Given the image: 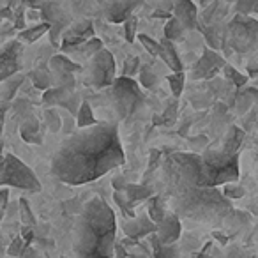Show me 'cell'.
Segmentation results:
<instances>
[{
    "instance_id": "cell-1",
    "label": "cell",
    "mask_w": 258,
    "mask_h": 258,
    "mask_svg": "<svg viewBox=\"0 0 258 258\" xmlns=\"http://www.w3.org/2000/svg\"><path fill=\"white\" fill-rule=\"evenodd\" d=\"M125 163L118 127L99 122L66 137L51 159V173L60 182L82 186L101 179Z\"/></svg>"
},
{
    "instance_id": "cell-2",
    "label": "cell",
    "mask_w": 258,
    "mask_h": 258,
    "mask_svg": "<svg viewBox=\"0 0 258 258\" xmlns=\"http://www.w3.org/2000/svg\"><path fill=\"white\" fill-rule=\"evenodd\" d=\"M163 182L172 195V207L177 216L197 223H205L211 226H219V230L228 223L237 209L218 187H197L184 180L172 159L163 161Z\"/></svg>"
},
{
    "instance_id": "cell-3",
    "label": "cell",
    "mask_w": 258,
    "mask_h": 258,
    "mask_svg": "<svg viewBox=\"0 0 258 258\" xmlns=\"http://www.w3.org/2000/svg\"><path fill=\"white\" fill-rule=\"evenodd\" d=\"M117 246V218L104 198L94 197L80 212L73 249L78 258H113Z\"/></svg>"
},
{
    "instance_id": "cell-4",
    "label": "cell",
    "mask_w": 258,
    "mask_h": 258,
    "mask_svg": "<svg viewBox=\"0 0 258 258\" xmlns=\"http://www.w3.org/2000/svg\"><path fill=\"white\" fill-rule=\"evenodd\" d=\"M200 156L204 163V187L226 186V184H235L239 180V154L228 156L219 147H209Z\"/></svg>"
},
{
    "instance_id": "cell-5",
    "label": "cell",
    "mask_w": 258,
    "mask_h": 258,
    "mask_svg": "<svg viewBox=\"0 0 258 258\" xmlns=\"http://www.w3.org/2000/svg\"><path fill=\"white\" fill-rule=\"evenodd\" d=\"M225 43L228 44V51L247 53L254 50L258 46V20L253 16L235 15L226 25Z\"/></svg>"
},
{
    "instance_id": "cell-6",
    "label": "cell",
    "mask_w": 258,
    "mask_h": 258,
    "mask_svg": "<svg viewBox=\"0 0 258 258\" xmlns=\"http://www.w3.org/2000/svg\"><path fill=\"white\" fill-rule=\"evenodd\" d=\"M0 184L2 187H15V189H22L27 193H39L41 191V182L34 170L13 154H4Z\"/></svg>"
},
{
    "instance_id": "cell-7",
    "label": "cell",
    "mask_w": 258,
    "mask_h": 258,
    "mask_svg": "<svg viewBox=\"0 0 258 258\" xmlns=\"http://www.w3.org/2000/svg\"><path fill=\"white\" fill-rule=\"evenodd\" d=\"M111 96H113V104L120 118H129L135 113L142 103L140 85L133 78L127 76H117L113 87H111Z\"/></svg>"
},
{
    "instance_id": "cell-8",
    "label": "cell",
    "mask_w": 258,
    "mask_h": 258,
    "mask_svg": "<svg viewBox=\"0 0 258 258\" xmlns=\"http://www.w3.org/2000/svg\"><path fill=\"white\" fill-rule=\"evenodd\" d=\"M115 80V58L111 51L103 50L90 60V83L96 89H106L113 87Z\"/></svg>"
},
{
    "instance_id": "cell-9",
    "label": "cell",
    "mask_w": 258,
    "mask_h": 258,
    "mask_svg": "<svg viewBox=\"0 0 258 258\" xmlns=\"http://www.w3.org/2000/svg\"><path fill=\"white\" fill-rule=\"evenodd\" d=\"M22 41L11 39L8 43L2 44L0 50V80L6 82L11 76L20 75V68H22Z\"/></svg>"
},
{
    "instance_id": "cell-10",
    "label": "cell",
    "mask_w": 258,
    "mask_h": 258,
    "mask_svg": "<svg viewBox=\"0 0 258 258\" xmlns=\"http://www.w3.org/2000/svg\"><path fill=\"white\" fill-rule=\"evenodd\" d=\"M50 71L53 75L55 87H64L75 92V73L82 71V66L69 60L66 55H53L50 58Z\"/></svg>"
},
{
    "instance_id": "cell-11",
    "label": "cell",
    "mask_w": 258,
    "mask_h": 258,
    "mask_svg": "<svg viewBox=\"0 0 258 258\" xmlns=\"http://www.w3.org/2000/svg\"><path fill=\"white\" fill-rule=\"evenodd\" d=\"M94 37H96V34H94V23L90 20H80V22L69 25V29L64 32L60 50L62 51L80 50L83 44H87Z\"/></svg>"
},
{
    "instance_id": "cell-12",
    "label": "cell",
    "mask_w": 258,
    "mask_h": 258,
    "mask_svg": "<svg viewBox=\"0 0 258 258\" xmlns=\"http://www.w3.org/2000/svg\"><path fill=\"white\" fill-rule=\"evenodd\" d=\"M226 62L218 51L211 50V48H205L204 53H202L200 60L193 66V80H209L212 76H216V73L219 69H225Z\"/></svg>"
},
{
    "instance_id": "cell-13",
    "label": "cell",
    "mask_w": 258,
    "mask_h": 258,
    "mask_svg": "<svg viewBox=\"0 0 258 258\" xmlns=\"http://www.w3.org/2000/svg\"><path fill=\"white\" fill-rule=\"evenodd\" d=\"M140 6V2H104L101 8L110 23H125Z\"/></svg>"
},
{
    "instance_id": "cell-14",
    "label": "cell",
    "mask_w": 258,
    "mask_h": 258,
    "mask_svg": "<svg viewBox=\"0 0 258 258\" xmlns=\"http://www.w3.org/2000/svg\"><path fill=\"white\" fill-rule=\"evenodd\" d=\"M180 233H182L180 218L173 211H170L168 214H166V218L158 225L159 240H161L163 244H166V246H173V244H177V240H179Z\"/></svg>"
},
{
    "instance_id": "cell-15",
    "label": "cell",
    "mask_w": 258,
    "mask_h": 258,
    "mask_svg": "<svg viewBox=\"0 0 258 258\" xmlns=\"http://www.w3.org/2000/svg\"><path fill=\"white\" fill-rule=\"evenodd\" d=\"M124 232L129 239H142V237H151L152 233H158V225L147 216H137L135 219H125Z\"/></svg>"
},
{
    "instance_id": "cell-16",
    "label": "cell",
    "mask_w": 258,
    "mask_h": 258,
    "mask_svg": "<svg viewBox=\"0 0 258 258\" xmlns=\"http://www.w3.org/2000/svg\"><path fill=\"white\" fill-rule=\"evenodd\" d=\"M20 137L27 144H43L44 129L36 115H25L20 122Z\"/></svg>"
},
{
    "instance_id": "cell-17",
    "label": "cell",
    "mask_w": 258,
    "mask_h": 258,
    "mask_svg": "<svg viewBox=\"0 0 258 258\" xmlns=\"http://www.w3.org/2000/svg\"><path fill=\"white\" fill-rule=\"evenodd\" d=\"M244 140H246V131L240 129L239 125H230V127L226 129L221 144H219V149L228 156H237L240 147H242Z\"/></svg>"
},
{
    "instance_id": "cell-18",
    "label": "cell",
    "mask_w": 258,
    "mask_h": 258,
    "mask_svg": "<svg viewBox=\"0 0 258 258\" xmlns=\"http://www.w3.org/2000/svg\"><path fill=\"white\" fill-rule=\"evenodd\" d=\"M173 16L186 27V30L198 29V11L197 6L189 0H180L175 2V8H173Z\"/></svg>"
},
{
    "instance_id": "cell-19",
    "label": "cell",
    "mask_w": 258,
    "mask_h": 258,
    "mask_svg": "<svg viewBox=\"0 0 258 258\" xmlns=\"http://www.w3.org/2000/svg\"><path fill=\"white\" fill-rule=\"evenodd\" d=\"M159 43H161V57H159V58H161V60L168 66L170 71L182 73L184 66H182V60H180L179 53H177V50H175V44H173L172 41L165 39V37H163Z\"/></svg>"
},
{
    "instance_id": "cell-20",
    "label": "cell",
    "mask_w": 258,
    "mask_h": 258,
    "mask_svg": "<svg viewBox=\"0 0 258 258\" xmlns=\"http://www.w3.org/2000/svg\"><path fill=\"white\" fill-rule=\"evenodd\" d=\"M125 195H127V200L131 204V207H137V205L149 202L156 195V191L151 186H145V184H127L125 187Z\"/></svg>"
},
{
    "instance_id": "cell-21",
    "label": "cell",
    "mask_w": 258,
    "mask_h": 258,
    "mask_svg": "<svg viewBox=\"0 0 258 258\" xmlns=\"http://www.w3.org/2000/svg\"><path fill=\"white\" fill-rule=\"evenodd\" d=\"M149 244H151V247H152V256L154 258H179L180 256L179 246H177V244H173V246L163 244L161 240H159L158 233H152V235L149 237Z\"/></svg>"
},
{
    "instance_id": "cell-22",
    "label": "cell",
    "mask_w": 258,
    "mask_h": 258,
    "mask_svg": "<svg viewBox=\"0 0 258 258\" xmlns=\"http://www.w3.org/2000/svg\"><path fill=\"white\" fill-rule=\"evenodd\" d=\"M73 90L64 89V87H53V89L43 92V104L48 108H57V106H64V103L73 96Z\"/></svg>"
},
{
    "instance_id": "cell-23",
    "label": "cell",
    "mask_w": 258,
    "mask_h": 258,
    "mask_svg": "<svg viewBox=\"0 0 258 258\" xmlns=\"http://www.w3.org/2000/svg\"><path fill=\"white\" fill-rule=\"evenodd\" d=\"M50 30H51V23L41 22V23H36V25H30L29 29H25L23 32H18L16 39L27 44H34L36 41H39L44 34H50Z\"/></svg>"
},
{
    "instance_id": "cell-24",
    "label": "cell",
    "mask_w": 258,
    "mask_h": 258,
    "mask_svg": "<svg viewBox=\"0 0 258 258\" xmlns=\"http://www.w3.org/2000/svg\"><path fill=\"white\" fill-rule=\"evenodd\" d=\"M168 209H166V200L163 198V195H154L151 200L147 202V214L156 225L163 221L168 214Z\"/></svg>"
},
{
    "instance_id": "cell-25",
    "label": "cell",
    "mask_w": 258,
    "mask_h": 258,
    "mask_svg": "<svg viewBox=\"0 0 258 258\" xmlns=\"http://www.w3.org/2000/svg\"><path fill=\"white\" fill-rule=\"evenodd\" d=\"M29 78L37 90L46 92V90L53 89V87H51L53 85V75H51V71H48V69H44V68L32 69V71L29 73Z\"/></svg>"
},
{
    "instance_id": "cell-26",
    "label": "cell",
    "mask_w": 258,
    "mask_h": 258,
    "mask_svg": "<svg viewBox=\"0 0 258 258\" xmlns=\"http://www.w3.org/2000/svg\"><path fill=\"white\" fill-rule=\"evenodd\" d=\"M251 221H253V218H251L249 212L235 211L232 218L228 219V223L223 226V230H225V232L228 230L230 233H239V232H242V230H246L247 226L251 225Z\"/></svg>"
},
{
    "instance_id": "cell-27",
    "label": "cell",
    "mask_w": 258,
    "mask_h": 258,
    "mask_svg": "<svg viewBox=\"0 0 258 258\" xmlns=\"http://www.w3.org/2000/svg\"><path fill=\"white\" fill-rule=\"evenodd\" d=\"M23 82H25V75H22V73L2 82V103H9V101L15 99V94L20 90Z\"/></svg>"
},
{
    "instance_id": "cell-28",
    "label": "cell",
    "mask_w": 258,
    "mask_h": 258,
    "mask_svg": "<svg viewBox=\"0 0 258 258\" xmlns=\"http://www.w3.org/2000/svg\"><path fill=\"white\" fill-rule=\"evenodd\" d=\"M97 118L94 117V111H92V106H90L87 101H83L82 106H80V111L76 115V127L78 129H89V127H94L97 125Z\"/></svg>"
},
{
    "instance_id": "cell-29",
    "label": "cell",
    "mask_w": 258,
    "mask_h": 258,
    "mask_svg": "<svg viewBox=\"0 0 258 258\" xmlns=\"http://www.w3.org/2000/svg\"><path fill=\"white\" fill-rule=\"evenodd\" d=\"M44 125L50 129L51 133L62 131L64 120H62V115L58 113L57 108H46V110H44Z\"/></svg>"
},
{
    "instance_id": "cell-30",
    "label": "cell",
    "mask_w": 258,
    "mask_h": 258,
    "mask_svg": "<svg viewBox=\"0 0 258 258\" xmlns=\"http://www.w3.org/2000/svg\"><path fill=\"white\" fill-rule=\"evenodd\" d=\"M159 166H163V156H161V151H158V149H152L151 154H149L147 172L144 173V180H142V184L149 186V180L152 179V175H154L156 170H158Z\"/></svg>"
},
{
    "instance_id": "cell-31",
    "label": "cell",
    "mask_w": 258,
    "mask_h": 258,
    "mask_svg": "<svg viewBox=\"0 0 258 258\" xmlns=\"http://www.w3.org/2000/svg\"><path fill=\"white\" fill-rule=\"evenodd\" d=\"M184 30H186V27H184L182 23H180L179 20L173 16L172 20H168V22L165 23V39L172 41V43H173V41L182 39Z\"/></svg>"
},
{
    "instance_id": "cell-32",
    "label": "cell",
    "mask_w": 258,
    "mask_h": 258,
    "mask_svg": "<svg viewBox=\"0 0 258 258\" xmlns=\"http://www.w3.org/2000/svg\"><path fill=\"white\" fill-rule=\"evenodd\" d=\"M113 202L118 205V209L122 211V214H124L125 219L137 218V212H135V209L131 207V204H129L125 191H113Z\"/></svg>"
},
{
    "instance_id": "cell-33",
    "label": "cell",
    "mask_w": 258,
    "mask_h": 258,
    "mask_svg": "<svg viewBox=\"0 0 258 258\" xmlns=\"http://www.w3.org/2000/svg\"><path fill=\"white\" fill-rule=\"evenodd\" d=\"M18 212H20V219H22L23 226H29V228H34L36 226V216L32 212V207L29 205L27 198H20L18 200Z\"/></svg>"
},
{
    "instance_id": "cell-34",
    "label": "cell",
    "mask_w": 258,
    "mask_h": 258,
    "mask_svg": "<svg viewBox=\"0 0 258 258\" xmlns=\"http://www.w3.org/2000/svg\"><path fill=\"white\" fill-rule=\"evenodd\" d=\"M223 73H225L226 80H230V82H232V85H235L237 89H246L247 80H249V76H247V75H242V73L237 71L235 68H232V66H228V64L225 66Z\"/></svg>"
},
{
    "instance_id": "cell-35",
    "label": "cell",
    "mask_w": 258,
    "mask_h": 258,
    "mask_svg": "<svg viewBox=\"0 0 258 258\" xmlns=\"http://www.w3.org/2000/svg\"><path fill=\"white\" fill-rule=\"evenodd\" d=\"M166 80H168V83H170V90H172V94L179 99L184 92V82H186V75H184V71L182 73H172V75L166 76Z\"/></svg>"
},
{
    "instance_id": "cell-36",
    "label": "cell",
    "mask_w": 258,
    "mask_h": 258,
    "mask_svg": "<svg viewBox=\"0 0 258 258\" xmlns=\"http://www.w3.org/2000/svg\"><path fill=\"white\" fill-rule=\"evenodd\" d=\"M140 85L145 89H154L158 85V76L152 71V68L149 64H142L140 69Z\"/></svg>"
},
{
    "instance_id": "cell-37",
    "label": "cell",
    "mask_w": 258,
    "mask_h": 258,
    "mask_svg": "<svg viewBox=\"0 0 258 258\" xmlns=\"http://www.w3.org/2000/svg\"><path fill=\"white\" fill-rule=\"evenodd\" d=\"M138 39H140L142 46L147 50L149 55H152V57H161V43H159V41L149 37L147 34H140Z\"/></svg>"
},
{
    "instance_id": "cell-38",
    "label": "cell",
    "mask_w": 258,
    "mask_h": 258,
    "mask_svg": "<svg viewBox=\"0 0 258 258\" xmlns=\"http://www.w3.org/2000/svg\"><path fill=\"white\" fill-rule=\"evenodd\" d=\"M15 8V20H13V27L20 32H23L27 27V13H25V4H13Z\"/></svg>"
},
{
    "instance_id": "cell-39",
    "label": "cell",
    "mask_w": 258,
    "mask_h": 258,
    "mask_svg": "<svg viewBox=\"0 0 258 258\" xmlns=\"http://www.w3.org/2000/svg\"><path fill=\"white\" fill-rule=\"evenodd\" d=\"M233 8H235L237 15H258V0H239Z\"/></svg>"
},
{
    "instance_id": "cell-40",
    "label": "cell",
    "mask_w": 258,
    "mask_h": 258,
    "mask_svg": "<svg viewBox=\"0 0 258 258\" xmlns=\"http://www.w3.org/2000/svg\"><path fill=\"white\" fill-rule=\"evenodd\" d=\"M80 50H82V53H83V57H85V58H94L97 53H99V51L104 50V48H103V41L97 39V37H94V39H90L87 44H83Z\"/></svg>"
},
{
    "instance_id": "cell-41",
    "label": "cell",
    "mask_w": 258,
    "mask_h": 258,
    "mask_svg": "<svg viewBox=\"0 0 258 258\" xmlns=\"http://www.w3.org/2000/svg\"><path fill=\"white\" fill-rule=\"evenodd\" d=\"M142 64H140V58L131 55V57L125 58L124 62V68H122V76H127V78H133L137 73H140Z\"/></svg>"
},
{
    "instance_id": "cell-42",
    "label": "cell",
    "mask_w": 258,
    "mask_h": 258,
    "mask_svg": "<svg viewBox=\"0 0 258 258\" xmlns=\"http://www.w3.org/2000/svg\"><path fill=\"white\" fill-rule=\"evenodd\" d=\"M25 249H27L25 240L22 239V235H18V237H15V239H13L11 244H9V247H8V256L22 258L23 253H25Z\"/></svg>"
},
{
    "instance_id": "cell-43",
    "label": "cell",
    "mask_w": 258,
    "mask_h": 258,
    "mask_svg": "<svg viewBox=\"0 0 258 258\" xmlns=\"http://www.w3.org/2000/svg\"><path fill=\"white\" fill-rule=\"evenodd\" d=\"M137 29H138V18L137 15H133L124 23V37L127 43H135V39H137Z\"/></svg>"
},
{
    "instance_id": "cell-44",
    "label": "cell",
    "mask_w": 258,
    "mask_h": 258,
    "mask_svg": "<svg viewBox=\"0 0 258 258\" xmlns=\"http://www.w3.org/2000/svg\"><path fill=\"white\" fill-rule=\"evenodd\" d=\"M223 195H225L228 200H239V198H242L244 195H246V189L237 182L226 184V186H223Z\"/></svg>"
},
{
    "instance_id": "cell-45",
    "label": "cell",
    "mask_w": 258,
    "mask_h": 258,
    "mask_svg": "<svg viewBox=\"0 0 258 258\" xmlns=\"http://www.w3.org/2000/svg\"><path fill=\"white\" fill-rule=\"evenodd\" d=\"M189 144L193 147V151H198L200 154H204L211 145H209V138L205 135H198V137H191L189 138Z\"/></svg>"
},
{
    "instance_id": "cell-46",
    "label": "cell",
    "mask_w": 258,
    "mask_h": 258,
    "mask_svg": "<svg viewBox=\"0 0 258 258\" xmlns=\"http://www.w3.org/2000/svg\"><path fill=\"white\" fill-rule=\"evenodd\" d=\"M175 111H177V106L175 104H172V106L166 108V111L163 113V117H154V124L159 125V124H173V120H175Z\"/></svg>"
},
{
    "instance_id": "cell-47",
    "label": "cell",
    "mask_w": 258,
    "mask_h": 258,
    "mask_svg": "<svg viewBox=\"0 0 258 258\" xmlns=\"http://www.w3.org/2000/svg\"><path fill=\"white\" fill-rule=\"evenodd\" d=\"M8 204H9V189L8 187H2V191H0V216L6 214Z\"/></svg>"
},
{
    "instance_id": "cell-48",
    "label": "cell",
    "mask_w": 258,
    "mask_h": 258,
    "mask_svg": "<svg viewBox=\"0 0 258 258\" xmlns=\"http://www.w3.org/2000/svg\"><path fill=\"white\" fill-rule=\"evenodd\" d=\"M212 240H218L221 246H226L230 240V235L226 232H223V230L216 228V230H212Z\"/></svg>"
},
{
    "instance_id": "cell-49",
    "label": "cell",
    "mask_w": 258,
    "mask_h": 258,
    "mask_svg": "<svg viewBox=\"0 0 258 258\" xmlns=\"http://www.w3.org/2000/svg\"><path fill=\"white\" fill-rule=\"evenodd\" d=\"M22 239L25 240L27 246H30V244L34 242V230L29 228V226H23L22 228Z\"/></svg>"
},
{
    "instance_id": "cell-50",
    "label": "cell",
    "mask_w": 258,
    "mask_h": 258,
    "mask_svg": "<svg viewBox=\"0 0 258 258\" xmlns=\"http://www.w3.org/2000/svg\"><path fill=\"white\" fill-rule=\"evenodd\" d=\"M127 184L129 182L124 179V177H115L113 179V191H125Z\"/></svg>"
},
{
    "instance_id": "cell-51",
    "label": "cell",
    "mask_w": 258,
    "mask_h": 258,
    "mask_svg": "<svg viewBox=\"0 0 258 258\" xmlns=\"http://www.w3.org/2000/svg\"><path fill=\"white\" fill-rule=\"evenodd\" d=\"M127 249H125V246L120 242V240H117V246H115V258H127Z\"/></svg>"
},
{
    "instance_id": "cell-52",
    "label": "cell",
    "mask_w": 258,
    "mask_h": 258,
    "mask_svg": "<svg viewBox=\"0 0 258 258\" xmlns=\"http://www.w3.org/2000/svg\"><path fill=\"white\" fill-rule=\"evenodd\" d=\"M151 16H152V18H165L166 22H168V20H172V18H173V13L163 11V9H154Z\"/></svg>"
},
{
    "instance_id": "cell-53",
    "label": "cell",
    "mask_w": 258,
    "mask_h": 258,
    "mask_svg": "<svg viewBox=\"0 0 258 258\" xmlns=\"http://www.w3.org/2000/svg\"><path fill=\"white\" fill-rule=\"evenodd\" d=\"M247 76H249V78H253L254 82L258 80V60L254 62V64L247 66Z\"/></svg>"
},
{
    "instance_id": "cell-54",
    "label": "cell",
    "mask_w": 258,
    "mask_h": 258,
    "mask_svg": "<svg viewBox=\"0 0 258 258\" xmlns=\"http://www.w3.org/2000/svg\"><path fill=\"white\" fill-rule=\"evenodd\" d=\"M244 90H246V92L249 94L251 97H253V101H254V99L258 101V87H254V89H253V87H246Z\"/></svg>"
},
{
    "instance_id": "cell-55",
    "label": "cell",
    "mask_w": 258,
    "mask_h": 258,
    "mask_svg": "<svg viewBox=\"0 0 258 258\" xmlns=\"http://www.w3.org/2000/svg\"><path fill=\"white\" fill-rule=\"evenodd\" d=\"M193 258H212V256H209V254H204L202 251H198V253L193 254Z\"/></svg>"
},
{
    "instance_id": "cell-56",
    "label": "cell",
    "mask_w": 258,
    "mask_h": 258,
    "mask_svg": "<svg viewBox=\"0 0 258 258\" xmlns=\"http://www.w3.org/2000/svg\"><path fill=\"white\" fill-rule=\"evenodd\" d=\"M4 258H13V256H4Z\"/></svg>"
},
{
    "instance_id": "cell-57",
    "label": "cell",
    "mask_w": 258,
    "mask_h": 258,
    "mask_svg": "<svg viewBox=\"0 0 258 258\" xmlns=\"http://www.w3.org/2000/svg\"><path fill=\"white\" fill-rule=\"evenodd\" d=\"M256 87H258V80H256Z\"/></svg>"
},
{
    "instance_id": "cell-58",
    "label": "cell",
    "mask_w": 258,
    "mask_h": 258,
    "mask_svg": "<svg viewBox=\"0 0 258 258\" xmlns=\"http://www.w3.org/2000/svg\"><path fill=\"white\" fill-rule=\"evenodd\" d=\"M256 149H258V147H256Z\"/></svg>"
}]
</instances>
